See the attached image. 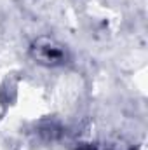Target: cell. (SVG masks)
<instances>
[{
  "label": "cell",
  "mask_w": 148,
  "mask_h": 150,
  "mask_svg": "<svg viewBox=\"0 0 148 150\" xmlns=\"http://www.w3.org/2000/svg\"><path fill=\"white\" fill-rule=\"evenodd\" d=\"M30 54L37 63L45 65V67H58V65L66 63L68 59V52L65 45H61L59 42L49 37L37 38L30 47Z\"/></svg>",
  "instance_id": "1"
},
{
  "label": "cell",
  "mask_w": 148,
  "mask_h": 150,
  "mask_svg": "<svg viewBox=\"0 0 148 150\" xmlns=\"http://www.w3.org/2000/svg\"><path fill=\"white\" fill-rule=\"evenodd\" d=\"M80 150H96V149H92V147H84V149H80Z\"/></svg>",
  "instance_id": "2"
}]
</instances>
